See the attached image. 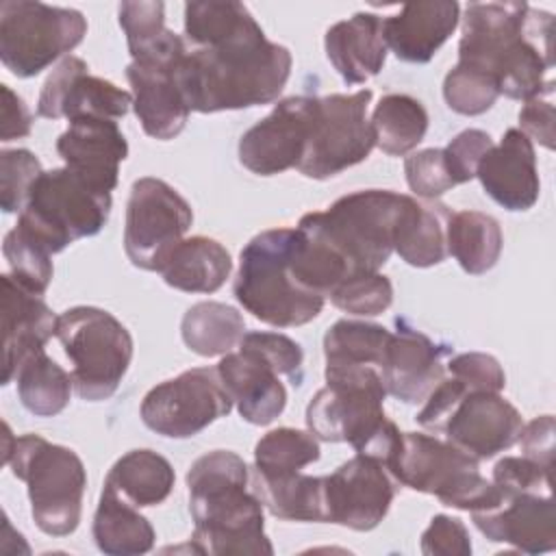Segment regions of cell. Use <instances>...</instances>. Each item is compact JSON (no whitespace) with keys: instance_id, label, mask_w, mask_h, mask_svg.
I'll list each match as a JSON object with an SVG mask.
<instances>
[{"instance_id":"1","label":"cell","mask_w":556,"mask_h":556,"mask_svg":"<svg viewBox=\"0 0 556 556\" xmlns=\"http://www.w3.org/2000/svg\"><path fill=\"white\" fill-rule=\"evenodd\" d=\"M291 52L256 24L217 46L189 48L176 67V85L198 113L250 109L274 102L291 74Z\"/></svg>"},{"instance_id":"2","label":"cell","mask_w":556,"mask_h":556,"mask_svg":"<svg viewBox=\"0 0 556 556\" xmlns=\"http://www.w3.org/2000/svg\"><path fill=\"white\" fill-rule=\"evenodd\" d=\"M248 465L230 450H213L189 467L193 552L211 556L274 554L265 534L263 504L254 491H248Z\"/></svg>"},{"instance_id":"3","label":"cell","mask_w":556,"mask_h":556,"mask_svg":"<svg viewBox=\"0 0 556 556\" xmlns=\"http://www.w3.org/2000/svg\"><path fill=\"white\" fill-rule=\"evenodd\" d=\"M306 406V426L328 443H350L356 454L380 460L387 469L402 443L400 428L384 415L387 389L378 367L330 365Z\"/></svg>"},{"instance_id":"4","label":"cell","mask_w":556,"mask_h":556,"mask_svg":"<svg viewBox=\"0 0 556 556\" xmlns=\"http://www.w3.org/2000/svg\"><path fill=\"white\" fill-rule=\"evenodd\" d=\"M410 195L363 189L334 200L326 211L302 215L298 228L321 239L350 276L378 271L393 254V237Z\"/></svg>"},{"instance_id":"5","label":"cell","mask_w":556,"mask_h":556,"mask_svg":"<svg viewBox=\"0 0 556 556\" xmlns=\"http://www.w3.org/2000/svg\"><path fill=\"white\" fill-rule=\"evenodd\" d=\"M2 460L26 484L30 513L41 532L67 536L78 528L87 471L74 450L39 434L13 437L4 424Z\"/></svg>"},{"instance_id":"6","label":"cell","mask_w":556,"mask_h":556,"mask_svg":"<svg viewBox=\"0 0 556 556\" xmlns=\"http://www.w3.org/2000/svg\"><path fill=\"white\" fill-rule=\"evenodd\" d=\"M295 228H269L248 241L235 278L237 302L263 324L276 328L313 321L326 298L304 291L289 267Z\"/></svg>"},{"instance_id":"7","label":"cell","mask_w":556,"mask_h":556,"mask_svg":"<svg viewBox=\"0 0 556 556\" xmlns=\"http://www.w3.org/2000/svg\"><path fill=\"white\" fill-rule=\"evenodd\" d=\"M111 193L100 191L70 167L41 172L17 215L15 228L56 254L76 239L98 235L111 215Z\"/></svg>"},{"instance_id":"8","label":"cell","mask_w":556,"mask_h":556,"mask_svg":"<svg viewBox=\"0 0 556 556\" xmlns=\"http://www.w3.org/2000/svg\"><path fill=\"white\" fill-rule=\"evenodd\" d=\"M389 473L400 486L430 493L458 510H486L502 497V491L480 473L473 456L424 432H402Z\"/></svg>"},{"instance_id":"9","label":"cell","mask_w":556,"mask_h":556,"mask_svg":"<svg viewBox=\"0 0 556 556\" xmlns=\"http://www.w3.org/2000/svg\"><path fill=\"white\" fill-rule=\"evenodd\" d=\"M72 361V382L80 400H109L132 361V337L104 308L74 306L59 315L54 334Z\"/></svg>"},{"instance_id":"10","label":"cell","mask_w":556,"mask_h":556,"mask_svg":"<svg viewBox=\"0 0 556 556\" xmlns=\"http://www.w3.org/2000/svg\"><path fill=\"white\" fill-rule=\"evenodd\" d=\"M87 35L80 11L30 0L0 4V61L17 78L43 72Z\"/></svg>"},{"instance_id":"11","label":"cell","mask_w":556,"mask_h":556,"mask_svg":"<svg viewBox=\"0 0 556 556\" xmlns=\"http://www.w3.org/2000/svg\"><path fill=\"white\" fill-rule=\"evenodd\" d=\"M371 96V89H361L356 93H330L319 98L308 143L295 167L300 174L326 180L369 156L376 146L367 119Z\"/></svg>"},{"instance_id":"12","label":"cell","mask_w":556,"mask_h":556,"mask_svg":"<svg viewBox=\"0 0 556 556\" xmlns=\"http://www.w3.org/2000/svg\"><path fill=\"white\" fill-rule=\"evenodd\" d=\"M191 224L193 211L172 185L152 176L139 178L126 204V256L139 269L161 271Z\"/></svg>"},{"instance_id":"13","label":"cell","mask_w":556,"mask_h":556,"mask_svg":"<svg viewBox=\"0 0 556 556\" xmlns=\"http://www.w3.org/2000/svg\"><path fill=\"white\" fill-rule=\"evenodd\" d=\"M232 410L217 367H193L152 387L139 408L141 421L156 434L189 439Z\"/></svg>"},{"instance_id":"14","label":"cell","mask_w":556,"mask_h":556,"mask_svg":"<svg viewBox=\"0 0 556 556\" xmlns=\"http://www.w3.org/2000/svg\"><path fill=\"white\" fill-rule=\"evenodd\" d=\"M187 52V41L167 30L159 43L132 56L126 78L132 89V109L148 137L167 141L182 132L189 106L176 85V67Z\"/></svg>"},{"instance_id":"15","label":"cell","mask_w":556,"mask_h":556,"mask_svg":"<svg viewBox=\"0 0 556 556\" xmlns=\"http://www.w3.org/2000/svg\"><path fill=\"white\" fill-rule=\"evenodd\" d=\"M315 96H291L280 100L267 117L256 122L239 139V161L258 176L282 174L298 167L308 143L315 115Z\"/></svg>"},{"instance_id":"16","label":"cell","mask_w":556,"mask_h":556,"mask_svg":"<svg viewBox=\"0 0 556 556\" xmlns=\"http://www.w3.org/2000/svg\"><path fill=\"white\" fill-rule=\"evenodd\" d=\"M395 484L380 460L356 454L330 476H324L326 521L358 532L374 530L393 504Z\"/></svg>"},{"instance_id":"17","label":"cell","mask_w":556,"mask_h":556,"mask_svg":"<svg viewBox=\"0 0 556 556\" xmlns=\"http://www.w3.org/2000/svg\"><path fill=\"white\" fill-rule=\"evenodd\" d=\"M130 104V91L91 76L80 56L67 54L46 78L37 100V115L48 119L67 117L70 122L80 117L119 119L128 113Z\"/></svg>"},{"instance_id":"18","label":"cell","mask_w":556,"mask_h":556,"mask_svg":"<svg viewBox=\"0 0 556 556\" xmlns=\"http://www.w3.org/2000/svg\"><path fill=\"white\" fill-rule=\"evenodd\" d=\"M521 428V413L500 393L471 391L452 410L443 434L465 454L484 460L513 447Z\"/></svg>"},{"instance_id":"19","label":"cell","mask_w":556,"mask_h":556,"mask_svg":"<svg viewBox=\"0 0 556 556\" xmlns=\"http://www.w3.org/2000/svg\"><path fill=\"white\" fill-rule=\"evenodd\" d=\"M471 519L493 543H508L526 554L556 549V506L552 493L502 491L493 508L476 510Z\"/></svg>"},{"instance_id":"20","label":"cell","mask_w":556,"mask_h":556,"mask_svg":"<svg viewBox=\"0 0 556 556\" xmlns=\"http://www.w3.org/2000/svg\"><path fill=\"white\" fill-rule=\"evenodd\" d=\"M395 326L380 369L382 382L387 395H393L404 404H417L445 378L443 358L450 356V348L434 343L404 319H397Z\"/></svg>"},{"instance_id":"21","label":"cell","mask_w":556,"mask_h":556,"mask_svg":"<svg viewBox=\"0 0 556 556\" xmlns=\"http://www.w3.org/2000/svg\"><path fill=\"white\" fill-rule=\"evenodd\" d=\"M476 178L484 193L506 211L532 208L541 193L532 141L519 128H508L500 143H493L480 159Z\"/></svg>"},{"instance_id":"22","label":"cell","mask_w":556,"mask_h":556,"mask_svg":"<svg viewBox=\"0 0 556 556\" xmlns=\"http://www.w3.org/2000/svg\"><path fill=\"white\" fill-rule=\"evenodd\" d=\"M56 152L74 174L100 191L117 187L119 163L128 156V143L115 119L80 117L56 139Z\"/></svg>"},{"instance_id":"23","label":"cell","mask_w":556,"mask_h":556,"mask_svg":"<svg viewBox=\"0 0 556 556\" xmlns=\"http://www.w3.org/2000/svg\"><path fill=\"white\" fill-rule=\"evenodd\" d=\"M2 282V384L13 382L20 363L33 352L46 350L56 334V319L41 295L22 287L11 274Z\"/></svg>"},{"instance_id":"24","label":"cell","mask_w":556,"mask_h":556,"mask_svg":"<svg viewBox=\"0 0 556 556\" xmlns=\"http://www.w3.org/2000/svg\"><path fill=\"white\" fill-rule=\"evenodd\" d=\"M528 9L526 2H469L463 15L458 63L493 76L502 54L523 37Z\"/></svg>"},{"instance_id":"25","label":"cell","mask_w":556,"mask_h":556,"mask_svg":"<svg viewBox=\"0 0 556 556\" xmlns=\"http://www.w3.org/2000/svg\"><path fill=\"white\" fill-rule=\"evenodd\" d=\"M460 20L454 0L410 2L391 17H382L387 48L404 63H428L450 39Z\"/></svg>"},{"instance_id":"26","label":"cell","mask_w":556,"mask_h":556,"mask_svg":"<svg viewBox=\"0 0 556 556\" xmlns=\"http://www.w3.org/2000/svg\"><path fill=\"white\" fill-rule=\"evenodd\" d=\"M219 378L237 404L239 415L254 426H267L287 406V389L278 371L258 354L239 348L217 363Z\"/></svg>"},{"instance_id":"27","label":"cell","mask_w":556,"mask_h":556,"mask_svg":"<svg viewBox=\"0 0 556 556\" xmlns=\"http://www.w3.org/2000/svg\"><path fill=\"white\" fill-rule=\"evenodd\" d=\"M326 56L348 85H361L374 78L387 61L382 17L358 11L348 20L332 24L324 37Z\"/></svg>"},{"instance_id":"28","label":"cell","mask_w":556,"mask_h":556,"mask_svg":"<svg viewBox=\"0 0 556 556\" xmlns=\"http://www.w3.org/2000/svg\"><path fill=\"white\" fill-rule=\"evenodd\" d=\"M230 271V252L219 241L195 235L172 250L159 274L178 291L213 293L228 280Z\"/></svg>"},{"instance_id":"29","label":"cell","mask_w":556,"mask_h":556,"mask_svg":"<svg viewBox=\"0 0 556 556\" xmlns=\"http://www.w3.org/2000/svg\"><path fill=\"white\" fill-rule=\"evenodd\" d=\"M252 491L274 517L285 521H326L324 478L302 471L261 473L252 469Z\"/></svg>"},{"instance_id":"30","label":"cell","mask_w":556,"mask_h":556,"mask_svg":"<svg viewBox=\"0 0 556 556\" xmlns=\"http://www.w3.org/2000/svg\"><path fill=\"white\" fill-rule=\"evenodd\" d=\"M176 482L169 460L154 450H130L109 469L104 489L137 508L163 504Z\"/></svg>"},{"instance_id":"31","label":"cell","mask_w":556,"mask_h":556,"mask_svg":"<svg viewBox=\"0 0 556 556\" xmlns=\"http://www.w3.org/2000/svg\"><path fill=\"white\" fill-rule=\"evenodd\" d=\"M450 211L445 204L419 202L410 195L393 237V252L413 267H432L447 256Z\"/></svg>"},{"instance_id":"32","label":"cell","mask_w":556,"mask_h":556,"mask_svg":"<svg viewBox=\"0 0 556 556\" xmlns=\"http://www.w3.org/2000/svg\"><path fill=\"white\" fill-rule=\"evenodd\" d=\"M93 541L109 556H137L154 547V528L137 506L102 489L93 515Z\"/></svg>"},{"instance_id":"33","label":"cell","mask_w":556,"mask_h":556,"mask_svg":"<svg viewBox=\"0 0 556 556\" xmlns=\"http://www.w3.org/2000/svg\"><path fill=\"white\" fill-rule=\"evenodd\" d=\"M445 239L447 254H452L463 271L471 276H480L495 267L504 245L500 222L480 211L450 213Z\"/></svg>"},{"instance_id":"34","label":"cell","mask_w":556,"mask_h":556,"mask_svg":"<svg viewBox=\"0 0 556 556\" xmlns=\"http://www.w3.org/2000/svg\"><path fill=\"white\" fill-rule=\"evenodd\" d=\"M185 345L200 356H224L239 348L245 334L243 315L224 302H198L180 321Z\"/></svg>"},{"instance_id":"35","label":"cell","mask_w":556,"mask_h":556,"mask_svg":"<svg viewBox=\"0 0 556 556\" xmlns=\"http://www.w3.org/2000/svg\"><path fill=\"white\" fill-rule=\"evenodd\" d=\"M371 130L376 146L391 156H404L415 150L428 130V113L424 104L406 93H387L371 113Z\"/></svg>"},{"instance_id":"36","label":"cell","mask_w":556,"mask_h":556,"mask_svg":"<svg viewBox=\"0 0 556 556\" xmlns=\"http://www.w3.org/2000/svg\"><path fill=\"white\" fill-rule=\"evenodd\" d=\"M13 380L17 382V395L24 408L37 417L59 415L70 404L74 389L72 374L56 365L46 350L26 356Z\"/></svg>"},{"instance_id":"37","label":"cell","mask_w":556,"mask_h":556,"mask_svg":"<svg viewBox=\"0 0 556 556\" xmlns=\"http://www.w3.org/2000/svg\"><path fill=\"white\" fill-rule=\"evenodd\" d=\"M391 332L371 321L339 319L324 334V356L330 365H358L382 369Z\"/></svg>"},{"instance_id":"38","label":"cell","mask_w":556,"mask_h":556,"mask_svg":"<svg viewBox=\"0 0 556 556\" xmlns=\"http://www.w3.org/2000/svg\"><path fill=\"white\" fill-rule=\"evenodd\" d=\"M256 24L248 7L235 0H198L185 4V41L189 48L217 46Z\"/></svg>"},{"instance_id":"39","label":"cell","mask_w":556,"mask_h":556,"mask_svg":"<svg viewBox=\"0 0 556 556\" xmlns=\"http://www.w3.org/2000/svg\"><path fill=\"white\" fill-rule=\"evenodd\" d=\"M321 450L313 432L298 428H276L263 434L254 447V469L261 473L302 471L319 460Z\"/></svg>"},{"instance_id":"40","label":"cell","mask_w":556,"mask_h":556,"mask_svg":"<svg viewBox=\"0 0 556 556\" xmlns=\"http://www.w3.org/2000/svg\"><path fill=\"white\" fill-rule=\"evenodd\" d=\"M443 98L454 113L482 115L495 104L500 91L491 74L456 63L443 80Z\"/></svg>"},{"instance_id":"41","label":"cell","mask_w":556,"mask_h":556,"mask_svg":"<svg viewBox=\"0 0 556 556\" xmlns=\"http://www.w3.org/2000/svg\"><path fill=\"white\" fill-rule=\"evenodd\" d=\"M2 254L11 267V276L22 287H26L28 291H33L37 295L46 293V289L52 280V274H54L50 252H46L39 243L28 239L17 228H13L4 237Z\"/></svg>"},{"instance_id":"42","label":"cell","mask_w":556,"mask_h":556,"mask_svg":"<svg viewBox=\"0 0 556 556\" xmlns=\"http://www.w3.org/2000/svg\"><path fill=\"white\" fill-rule=\"evenodd\" d=\"M330 300L337 308L358 315V317H374L384 313L393 302V285L380 271L356 274L339 282L330 291Z\"/></svg>"},{"instance_id":"43","label":"cell","mask_w":556,"mask_h":556,"mask_svg":"<svg viewBox=\"0 0 556 556\" xmlns=\"http://www.w3.org/2000/svg\"><path fill=\"white\" fill-rule=\"evenodd\" d=\"M39 159L24 148L2 150L0 154V204L4 213L24 208L30 187L41 176Z\"/></svg>"},{"instance_id":"44","label":"cell","mask_w":556,"mask_h":556,"mask_svg":"<svg viewBox=\"0 0 556 556\" xmlns=\"http://www.w3.org/2000/svg\"><path fill=\"white\" fill-rule=\"evenodd\" d=\"M119 26L126 35L130 56H137L159 43L163 35L169 30L165 28V4L154 0H139V2H122L117 9Z\"/></svg>"},{"instance_id":"45","label":"cell","mask_w":556,"mask_h":556,"mask_svg":"<svg viewBox=\"0 0 556 556\" xmlns=\"http://www.w3.org/2000/svg\"><path fill=\"white\" fill-rule=\"evenodd\" d=\"M239 348H245L258 354L265 363H269L278 376H287L295 387L302 384L304 378V352L298 341L282 332H245Z\"/></svg>"},{"instance_id":"46","label":"cell","mask_w":556,"mask_h":556,"mask_svg":"<svg viewBox=\"0 0 556 556\" xmlns=\"http://www.w3.org/2000/svg\"><path fill=\"white\" fill-rule=\"evenodd\" d=\"M404 172H406V182L417 198L434 200L445 191H450L452 187H456L447 169L443 148H426V150L413 152L404 161Z\"/></svg>"},{"instance_id":"47","label":"cell","mask_w":556,"mask_h":556,"mask_svg":"<svg viewBox=\"0 0 556 556\" xmlns=\"http://www.w3.org/2000/svg\"><path fill=\"white\" fill-rule=\"evenodd\" d=\"M491 482L504 493H552V471L523 454L500 458Z\"/></svg>"},{"instance_id":"48","label":"cell","mask_w":556,"mask_h":556,"mask_svg":"<svg viewBox=\"0 0 556 556\" xmlns=\"http://www.w3.org/2000/svg\"><path fill=\"white\" fill-rule=\"evenodd\" d=\"M445 371L460 380L469 391H493L500 393L506 387V374L495 356L484 352H465L452 356Z\"/></svg>"},{"instance_id":"49","label":"cell","mask_w":556,"mask_h":556,"mask_svg":"<svg viewBox=\"0 0 556 556\" xmlns=\"http://www.w3.org/2000/svg\"><path fill=\"white\" fill-rule=\"evenodd\" d=\"M491 148H493V141H491L489 132H484L480 128H467V130L458 132L443 148V156H445L447 169L452 174V180L456 185H463V182H469L471 178H476L478 163Z\"/></svg>"},{"instance_id":"50","label":"cell","mask_w":556,"mask_h":556,"mask_svg":"<svg viewBox=\"0 0 556 556\" xmlns=\"http://www.w3.org/2000/svg\"><path fill=\"white\" fill-rule=\"evenodd\" d=\"M421 554L426 556H469L471 541L465 523L450 515H434L421 534Z\"/></svg>"},{"instance_id":"51","label":"cell","mask_w":556,"mask_h":556,"mask_svg":"<svg viewBox=\"0 0 556 556\" xmlns=\"http://www.w3.org/2000/svg\"><path fill=\"white\" fill-rule=\"evenodd\" d=\"M554 119L556 111L549 96H536L526 100L519 111V130L547 150H554Z\"/></svg>"},{"instance_id":"52","label":"cell","mask_w":556,"mask_h":556,"mask_svg":"<svg viewBox=\"0 0 556 556\" xmlns=\"http://www.w3.org/2000/svg\"><path fill=\"white\" fill-rule=\"evenodd\" d=\"M554 432H556L554 417L541 415V417L532 419L530 424H523L519 441H517V443H521L523 456L539 463L547 471H552V465H554Z\"/></svg>"},{"instance_id":"53","label":"cell","mask_w":556,"mask_h":556,"mask_svg":"<svg viewBox=\"0 0 556 556\" xmlns=\"http://www.w3.org/2000/svg\"><path fill=\"white\" fill-rule=\"evenodd\" d=\"M2 141H13L30 135V124L33 115L24 100L9 87L2 85Z\"/></svg>"}]
</instances>
